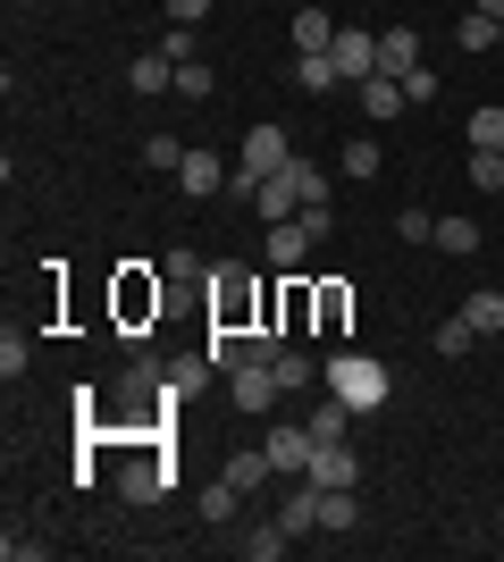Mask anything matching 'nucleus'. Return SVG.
Returning <instances> with one entry per match:
<instances>
[{
    "instance_id": "27",
    "label": "nucleus",
    "mask_w": 504,
    "mask_h": 562,
    "mask_svg": "<svg viewBox=\"0 0 504 562\" xmlns=\"http://www.w3.org/2000/svg\"><path fill=\"white\" fill-rule=\"evenodd\" d=\"M312 311H320V328H345V311H354V294H345V285H320V294H312Z\"/></svg>"
},
{
    "instance_id": "22",
    "label": "nucleus",
    "mask_w": 504,
    "mask_h": 562,
    "mask_svg": "<svg viewBox=\"0 0 504 562\" xmlns=\"http://www.w3.org/2000/svg\"><path fill=\"white\" fill-rule=\"evenodd\" d=\"M278 529H287V538H312V529H320V487L287 495V513H278Z\"/></svg>"
},
{
    "instance_id": "17",
    "label": "nucleus",
    "mask_w": 504,
    "mask_h": 562,
    "mask_svg": "<svg viewBox=\"0 0 504 562\" xmlns=\"http://www.w3.org/2000/svg\"><path fill=\"white\" fill-rule=\"evenodd\" d=\"M294 85H303V93H328V85H345V76H336V59H328V50H294Z\"/></svg>"
},
{
    "instance_id": "12",
    "label": "nucleus",
    "mask_w": 504,
    "mask_h": 562,
    "mask_svg": "<svg viewBox=\"0 0 504 562\" xmlns=\"http://www.w3.org/2000/svg\"><path fill=\"white\" fill-rule=\"evenodd\" d=\"M303 479H312V487H354V479H361V462H354V446H320Z\"/></svg>"
},
{
    "instance_id": "11",
    "label": "nucleus",
    "mask_w": 504,
    "mask_h": 562,
    "mask_svg": "<svg viewBox=\"0 0 504 562\" xmlns=\"http://www.w3.org/2000/svg\"><path fill=\"white\" fill-rule=\"evenodd\" d=\"M421 68V34H412V25H387L379 34V76H412Z\"/></svg>"
},
{
    "instance_id": "8",
    "label": "nucleus",
    "mask_w": 504,
    "mask_h": 562,
    "mask_svg": "<svg viewBox=\"0 0 504 562\" xmlns=\"http://www.w3.org/2000/svg\"><path fill=\"white\" fill-rule=\"evenodd\" d=\"M119 495H126V504H160V495H168V462H160V453L126 462V470H119Z\"/></svg>"
},
{
    "instance_id": "41",
    "label": "nucleus",
    "mask_w": 504,
    "mask_h": 562,
    "mask_svg": "<svg viewBox=\"0 0 504 562\" xmlns=\"http://www.w3.org/2000/svg\"><path fill=\"white\" fill-rule=\"evenodd\" d=\"M480 9H488V18H504V0H480Z\"/></svg>"
},
{
    "instance_id": "24",
    "label": "nucleus",
    "mask_w": 504,
    "mask_h": 562,
    "mask_svg": "<svg viewBox=\"0 0 504 562\" xmlns=\"http://www.w3.org/2000/svg\"><path fill=\"white\" fill-rule=\"evenodd\" d=\"M379 168H387V151H379L370 135H354V143H345V177H354V186H370Z\"/></svg>"
},
{
    "instance_id": "29",
    "label": "nucleus",
    "mask_w": 504,
    "mask_h": 562,
    "mask_svg": "<svg viewBox=\"0 0 504 562\" xmlns=\"http://www.w3.org/2000/svg\"><path fill=\"white\" fill-rule=\"evenodd\" d=\"M25 370H34V345L9 328V336H0V378H25Z\"/></svg>"
},
{
    "instance_id": "39",
    "label": "nucleus",
    "mask_w": 504,
    "mask_h": 562,
    "mask_svg": "<svg viewBox=\"0 0 504 562\" xmlns=\"http://www.w3.org/2000/svg\"><path fill=\"white\" fill-rule=\"evenodd\" d=\"M160 9H168V25H202L211 18V0H160Z\"/></svg>"
},
{
    "instance_id": "33",
    "label": "nucleus",
    "mask_w": 504,
    "mask_h": 562,
    "mask_svg": "<svg viewBox=\"0 0 504 562\" xmlns=\"http://www.w3.org/2000/svg\"><path fill=\"white\" fill-rule=\"evenodd\" d=\"M471 186H480V193H504V151H471Z\"/></svg>"
},
{
    "instance_id": "15",
    "label": "nucleus",
    "mask_w": 504,
    "mask_h": 562,
    "mask_svg": "<svg viewBox=\"0 0 504 562\" xmlns=\"http://www.w3.org/2000/svg\"><path fill=\"white\" fill-rule=\"evenodd\" d=\"M354 520H361L354 487H320V529H328V538H354Z\"/></svg>"
},
{
    "instance_id": "37",
    "label": "nucleus",
    "mask_w": 504,
    "mask_h": 562,
    "mask_svg": "<svg viewBox=\"0 0 504 562\" xmlns=\"http://www.w3.org/2000/svg\"><path fill=\"white\" fill-rule=\"evenodd\" d=\"M294 218L312 227V244H328V235H336V211H328V202H303V211H294Z\"/></svg>"
},
{
    "instance_id": "13",
    "label": "nucleus",
    "mask_w": 504,
    "mask_h": 562,
    "mask_svg": "<svg viewBox=\"0 0 504 562\" xmlns=\"http://www.w3.org/2000/svg\"><path fill=\"white\" fill-rule=\"evenodd\" d=\"M354 420H361V412H354L345 395H336V403H312V412H303V428H312L320 446H345V428H354Z\"/></svg>"
},
{
    "instance_id": "36",
    "label": "nucleus",
    "mask_w": 504,
    "mask_h": 562,
    "mask_svg": "<svg viewBox=\"0 0 504 562\" xmlns=\"http://www.w3.org/2000/svg\"><path fill=\"white\" fill-rule=\"evenodd\" d=\"M177 93H186V101H211V68H202V59H186V68H177Z\"/></svg>"
},
{
    "instance_id": "6",
    "label": "nucleus",
    "mask_w": 504,
    "mask_h": 562,
    "mask_svg": "<svg viewBox=\"0 0 504 562\" xmlns=\"http://www.w3.org/2000/svg\"><path fill=\"white\" fill-rule=\"evenodd\" d=\"M236 168H253V177H269V168H294L287 126H244V160H236Z\"/></svg>"
},
{
    "instance_id": "23",
    "label": "nucleus",
    "mask_w": 504,
    "mask_h": 562,
    "mask_svg": "<svg viewBox=\"0 0 504 562\" xmlns=\"http://www.w3.org/2000/svg\"><path fill=\"white\" fill-rule=\"evenodd\" d=\"M462 319H471L480 336H504V294H496V285H480V294L462 303Z\"/></svg>"
},
{
    "instance_id": "18",
    "label": "nucleus",
    "mask_w": 504,
    "mask_h": 562,
    "mask_svg": "<svg viewBox=\"0 0 504 562\" xmlns=\"http://www.w3.org/2000/svg\"><path fill=\"white\" fill-rule=\"evenodd\" d=\"M462 135H471V151H504V101H480Z\"/></svg>"
},
{
    "instance_id": "9",
    "label": "nucleus",
    "mask_w": 504,
    "mask_h": 562,
    "mask_svg": "<svg viewBox=\"0 0 504 562\" xmlns=\"http://www.w3.org/2000/svg\"><path fill=\"white\" fill-rule=\"evenodd\" d=\"M303 252H312V227H303V218H278V227H269V244H261L269 269H303Z\"/></svg>"
},
{
    "instance_id": "19",
    "label": "nucleus",
    "mask_w": 504,
    "mask_h": 562,
    "mask_svg": "<svg viewBox=\"0 0 504 562\" xmlns=\"http://www.w3.org/2000/svg\"><path fill=\"white\" fill-rule=\"evenodd\" d=\"M269 370H278V386H287V395H303V386H312V378H328V370H320V361H312V352H278V361H269Z\"/></svg>"
},
{
    "instance_id": "7",
    "label": "nucleus",
    "mask_w": 504,
    "mask_h": 562,
    "mask_svg": "<svg viewBox=\"0 0 504 562\" xmlns=\"http://www.w3.org/2000/svg\"><path fill=\"white\" fill-rule=\"evenodd\" d=\"M227 177H236V168H219V151H186V168H177L186 202H211V193H227Z\"/></svg>"
},
{
    "instance_id": "31",
    "label": "nucleus",
    "mask_w": 504,
    "mask_h": 562,
    "mask_svg": "<svg viewBox=\"0 0 504 562\" xmlns=\"http://www.w3.org/2000/svg\"><path fill=\"white\" fill-rule=\"evenodd\" d=\"M144 168H168V177H177V168H186V143H177V135H152L144 143Z\"/></svg>"
},
{
    "instance_id": "34",
    "label": "nucleus",
    "mask_w": 504,
    "mask_h": 562,
    "mask_svg": "<svg viewBox=\"0 0 504 562\" xmlns=\"http://www.w3.org/2000/svg\"><path fill=\"white\" fill-rule=\"evenodd\" d=\"M244 554H253V562H278V554H287V529H278V520H269V529H253V538H244Z\"/></svg>"
},
{
    "instance_id": "26",
    "label": "nucleus",
    "mask_w": 504,
    "mask_h": 562,
    "mask_svg": "<svg viewBox=\"0 0 504 562\" xmlns=\"http://www.w3.org/2000/svg\"><path fill=\"white\" fill-rule=\"evenodd\" d=\"M437 252H480V227H471V218H437Z\"/></svg>"
},
{
    "instance_id": "35",
    "label": "nucleus",
    "mask_w": 504,
    "mask_h": 562,
    "mask_svg": "<svg viewBox=\"0 0 504 562\" xmlns=\"http://www.w3.org/2000/svg\"><path fill=\"white\" fill-rule=\"evenodd\" d=\"M160 59H177V68L202 59V50H193V25H168V34H160Z\"/></svg>"
},
{
    "instance_id": "28",
    "label": "nucleus",
    "mask_w": 504,
    "mask_h": 562,
    "mask_svg": "<svg viewBox=\"0 0 504 562\" xmlns=\"http://www.w3.org/2000/svg\"><path fill=\"white\" fill-rule=\"evenodd\" d=\"M455 43H462V50H496V18H488V9H471V18L455 25Z\"/></svg>"
},
{
    "instance_id": "14",
    "label": "nucleus",
    "mask_w": 504,
    "mask_h": 562,
    "mask_svg": "<svg viewBox=\"0 0 504 562\" xmlns=\"http://www.w3.org/2000/svg\"><path fill=\"white\" fill-rule=\"evenodd\" d=\"M126 85H135V93H144V101L177 93V59H160V50H152V59H135V68H126Z\"/></svg>"
},
{
    "instance_id": "5",
    "label": "nucleus",
    "mask_w": 504,
    "mask_h": 562,
    "mask_svg": "<svg viewBox=\"0 0 504 562\" xmlns=\"http://www.w3.org/2000/svg\"><path fill=\"white\" fill-rule=\"evenodd\" d=\"M354 93H361V117H370V126H387V117H404V110H412L404 76H361Z\"/></svg>"
},
{
    "instance_id": "1",
    "label": "nucleus",
    "mask_w": 504,
    "mask_h": 562,
    "mask_svg": "<svg viewBox=\"0 0 504 562\" xmlns=\"http://www.w3.org/2000/svg\"><path fill=\"white\" fill-rule=\"evenodd\" d=\"M328 395H345L354 412H387L395 378H387L379 352H336V361H328Z\"/></svg>"
},
{
    "instance_id": "30",
    "label": "nucleus",
    "mask_w": 504,
    "mask_h": 562,
    "mask_svg": "<svg viewBox=\"0 0 504 562\" xmlns=\"http://www.w3.org/2000/svg\"><path fill=\"white\" fill-rule=\"evenodd\" d=\"M227 479H236V487L253 495V487L269 479V453H261V446H253V453H236V462H227Z\"/></svg>"
},
{
    "instance_id": "2",
    "label": "nucleus",
    "mask_w": 504,
    "mask_h": 562,
    "mask_svg": "<svg viewBox=\"0 0 504 562\" xmlns=\"http://www.w3.org/2000/svg\"><path fill=\"white\" fill-rule=\"evenodd\" d=\"M261 453H269V470H287V479H303V470H312V453H320V437H312L303 420H269Z\"/></svg>"
},
{
    "instance_id": "38",
    "label": "nucleus",
    "mask_w": 504,
    "mask_h": 562,
    "mask_svg": "<svg viewBox=\"0 0 504 562\" xmlns=\"http://www.w3.org/2000/svg\"><path fill=\"white\" fill-rule=\"evenodd\" d=\"M404 93H412V110H429V101H437V68H412Z\"/></svg>"
},
{
    "instance_id": "16",
    "label": "nucleus",
    "mask_w": 504,
    "mask_h": 562,
    "mask_svg": "<svg viewBox=\"0 0 504 562\" xmlns=\"http://www.w3.org/2000/svg\"><path fill=\"white\" fill-rule=\"evenodd\" d=\"M236 513H244V487H236V479H227V470H219L211 487H202V520H211V529H227V520H236Z\"/></svg>"
},
{
    "instance_id": "10",
    "label": "nucleus",
    "mask_w": 504,
    "mask_h": 562,
    "mask_svg": "<svg viewBox=\"0 0 504 562\" xmlns=\"http://www.w3.org/2000/svg\"><path fill=\"white\" fill-rule=\"evenodd\" d=\"M244 319H253V285H244V278H219L211 285V328H244Z\"/></svg>"
},
{
    "instance_id": "4",
    "label": "nucleus",
    "mask_w": 504,
    "mask_h": 562,
    "mask_svg": "<svg viewBox=\"0 0 504 562\" xmlns=\"http://www.w3.org/2000/svg\"><path fill=\"white\" fill-rule=\"evenodd\" d=\"M328 59H336V76H345V85H361V76H379V34H361V25H336Z\"/></svg>"
},
{
    "instance_id": "25",
    "label": "nucleus",
    "mask_w": 504,
    "mask_h": 562,
    "mask_svg": "<svg viewBox=\"0 0 504 562\" xmlns=\"http://www.w3.org/2000/svg\"><path fill=\"white\" fill-rule=\"evenodd\" d=\"M429 345L446 352V361H462V352L480 345V328H471V319H462V311H455V319H437V336H429Z\"/></svg>"
},
{
    "instance_id": "40",
    "label": "nucleus",
    "mask_w": 504,
    "mask_h": 562,
    "mask_svg": "<svg viewBox=\"0 0 504 562\" xmlns=\"http://www.w3.org/2000/svg\"><path fill=\"white\" fill-rule=\"evenodd\" d=\"M0 554H9V562H43L51 546H43V538H0Z\"/></svg>"
},
{
    "instance_id": "20",
    "label": "nucleus",
    "mask_w": 504,
    "mask_h": 562,
    "mask_svg": "<svg viewBox=\"0 0 504 562\" xmlns=\"http://www.w3.org/2000/svg\"><path fill=\"white\" fill-rule=\"evenodd\" d=\"M119 311H126V319H144V311H160V285H152L144 269H126V278H119Z\"/></svg>"
},
{
    "instance_id": "32",
    "label": "nucleus",
    "mask_w": 504,
    "mask_h": 562,
    "mask_svg": "<svg viewBox=\"0 0 504 562\" xmlns=\"http://www.w3.org/2000/svg\"><path fill=\"white\" fill-rule=\"evenodd\" d=\"M395 235H404V244H437V218L412 202V211H395Z\"/></svg>"
},
{
    "instance_id": "3",
    "label": "nucleus",
    "mask_w": 504,
    "mask_h": 562,
    "mask_svg": "<svg viewBox=\"0 0 504 562\" xmlns=\"http://www.w3.org/2000/svg\"><path fill=\"white\" fill-rule=\"evenodd\" d=\"M278 395H287V386H278V370H269V361L227 370V403H236V412H278Z\"/></svg>"
},
{
    "instance_id": "21",
    "label": "nucleus",
    "mask_w": 504,
    "mask_h": 562,
    "mask_svg": "<svg viewBox=\"0 0 504 562\" xmlns=\"http://www.w3.org/2000/svg\"><path fill=\"white\" fill-rule=\"evenodd\" d=\"M328 43H336L328 9H294V50H328Z\"/></svg>"
}]
</instances>
